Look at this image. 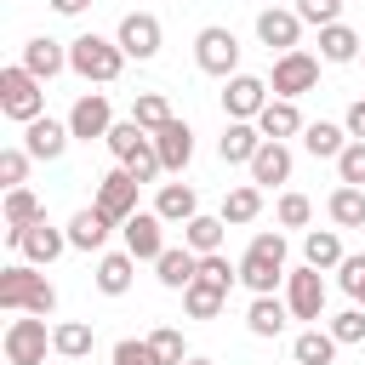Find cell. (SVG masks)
I'll return each instance as SVG.
<instances>
[{"mask_svg":"<svg viewBox=\"0 0 365 365\" xmlns=\"http://www.w3.org/2000/svg\"><path fill=\"white\" fill-rule=\"evenodd\" d=\"M0 308L6 314H51L57 285L46 274H34V262H6L0 268Z\"/></svg>","mask_w":365,"mask_h":365,"instance_id":"1","label":"cell"},{"mask_svg":"<svg viewBox=\"0 0 365 365\" xmlns=\"http://www.w3.org/2000/svg\"><path fill=\"white\" fill-rule=\"evenodd\" d=\"M68 68H74L80 80L108 86V80H120L125 51H120V40H103V34H74V40H68Z\"/></svg>","mask_w":365,"mask_h":365,"instance_id":"2","label":"cell"},{"mask_svg":"<svg viewBox=\"0 0 365 365\" xmlns=\"http://www.w3.org/2000/svg\"><path fill=\"white\" fill-rule=\"evenodd\" d=\"M285 279V234H257L240 257V285H251L257 297H268Z\"/></svg>","mask_w":365,"mask_h":365,"instance_id":"3","label":"cell"},{"mask_svg":"<svg viewBox=\"0 0 365 365\" xmlns=\"http://www.w3.org/2000/svg\"><path fill=\"white\" fill-rule=\"evenodd\" d=\"M40 86H46V80H34L23 63L0 68V114H6V120H17V125L40 120V114H46V91H40Z\"/></svg>","mask_w":365,"mask_h":365,"instance_id":"4","label":"cell"},{"mask_svg":"<svg viewBox=\"0 0 365 365\" xmlns=\"http://www.w3.org/2000/svg\"><path fill=\"white\" fill-rule=\"evenodd\" d=\"M6 240H11V251H17L23 262H34V268H46V262H57V257L68 251V228H51L46 217L29 222V228H6Z\"/></svg>","mask_w":365,"mask_h":365,"instance_id":"5","label":"cell"},{"mask_svg":"<svg viewBox=\"0 0 365 365\" xmlns=\"http://www.w3.org/2000/svg\"><path fill=\"white\" fill-rule=\"evenodd\" d=\"M194 63H200L205 74H217V80L240 74V40H234V29H222V23L200 29V34H194Z\"/></svg>","mask_w":365,"mask_h":365,"instance_id":"6","label":"cell"},{"mask_svg":"<svg viewBox=\"0 0 365 365\" xmlns=\"http://www.w3.org/2000/svg\"><path fill=\"white\" fill-rule=\"evenodd\" d=\"M0 348H6V365H46V348H51V336H46V314L11 319L6 336H0Z\"/></svg>","mask_w":365,"mask_h":365,"instance_id":"7","label":"cell"},{"mask_svg":"<svg viewBox=\"0 0 365 365\" xmlns=\"http://www.w3.org/2000/svg\"><path fill=\"white\" fill-rule=\"evenodd\" d=\"M319 86V57H308V51H279L274 57V74H268V91L274 97H302V91H314Z\"/></svg>","mask_w":365,"mask_h":365,"instance_id":"8","label":"cell"},{"mask_svg":"<svg viewBox=\"0 0 365 365\" xmlns=\"http://www.w3.org/2000/svg\"><path fill=\"white\" fill-rule=\"evenodd\" d=\"M120 228H125V251L137 262H160V251H165V217L160 211H131Z\"/></svg>","mask_w":365,"mask_h":365,"instance_id":"9","label":"cell"},{"mask_svg":"<svg viewBox=\"0 0 365 365\" xmlns=\"http://www.w3.org/2000/svg\"><path fill=\"white\" fill-rule=\"evenodd\" d=\"M268 108V80H257V74H228V86H222V114L228 120H257Z\"/></svg>","mask_w":365,"mask_h":365,"instance_id":"10","label":"cell"},{"mask_svg":"<svg viewBox=\"0 0 365 365\" xmlns=\"http://www.w3.org/2000/svg\"><path fill=\"white\" fill-rule=\"evenodd\" d=\"M68 131H74V143H97V137H108V131H114V108H108V97H103V91H86V97L68 108Z\"/></svg>","mask_w":365,"mask_h":365,"instance_id":"11","label":"cell"},{"mask_svg":"<svg viewBox=\"0 0 365 365\" xmlns=\"http://www.w3.org/2000/svg\"><path fill=\"white\" fill-rule=\"evenodd\" d=\"M137 188H143V182H137V177H131L125 165H114V171H108V177L97 182V200H91V205H97L103 217H114V222H125V217L137 211Z\"/></svg>","mask_w":365,"mask_h":365,"instance_id":"12","label":"cell"},{"mask_svg":"<svg viewBox=\"0 0 365 365\" xmlns=\"http://www.w3.org/2000/svg\"><path fill=\"white\" fill-rule=\"evenodd\" d=\"M114 40H120V51H125V57L148 63V57L160 51V17H154V11H125Z\"/></svg>","mask_w":365,"mask_h":365,"instance_id":"13","label":"cell"},{"mask_svg":"<svg viewBox=\"0 0 365 365\" xmlns=\"http://www.w3.org/2000/svg\"><path fill=\"white\" fill-rule=\"evenodd\" d=\"M285 302H291V319H319V308H325V279H319V268L285 274Z\"/></svg>","mask_w":365,"mask_h":365,"instance_id":"14","label":"cell"},{"mask_svg":"<svg viewBox=\"0 0 365 365\" xmlns=\"http://www.w3.org/2000/svg\"><path fill=\"white\" fill-rule=\"evenodd\" d=\"M297 34H302V17H297V11H285V6L257 11V40H262L268 51H297Z\"/></svg>","mask_w":365,"mask_h":365,"instance_id":"15","label":"cell"},{"mask_svg":"<svg viewBox=\"0 0 365 365\" xmlns=\"http://www.w3.org/2000/svg\"><path fill=\"white\" fill-rule=\"evenodd\" d=\"M68 120H51V114H40V120H29L23 125V148L34 154V160H57L63 148H68Z\"/></svg>","mask_w":365,"mask_h":365,"instance_id":"16","label":"cell"},{"mask_svg":"<svg viewBox=\"0 0 365 365\" xmlns=\"http://www.w3.org/2000/svg\"><path fill=\"white\" fill-rule=\"evenodd\" d=\"M262 143H268V137L257 131V120H228L222 137H217V154H222L228 165H251V154H257Z\"/></svg>","mask_w":365,"mask_h":365,"instance_id":"17","label":"cell"},{"mask_svg":"<svg viewBox=\"0 0 365 365\" xmlns=\"http://www.w3.org/2000/svg\"><path fill=\"white\" fill-rule=\"evenodd\" d=\"M154 148H160V165H165V171H188V160H194V131H188V120H165V125L154 131Z\"/></svg>","mask_w":365,"mask_h":365,"instance_id":"18","label":"cell"},{"mask_svg":"<svg viewBox=\"0 0 365 365\" xmlns=\"http://www.w3.org/2000/svg\"><path fill=\"white\" fill-rule=\"evenodd\" d=\"M23 68H29L34 80H57V74L68 68V46H57L51 34H34V40L23 46Z\"/></svg>","mask_w":365,"mask_h":365,"instance_id":"19","label":"cell"},{"mask_svg":"<svg viewBox=\"0 0 365 365\" xmlns=\"http://www.w3.org/2000/svg\"><path fill=\"white\" fill-rule=\"evenodd\" d=\"M251 182H257V188H279V182H291V148L268 137V143L251 154Z\"/></svg>","mask_w":365,"mask_h":365,"instance_id":"20","label":"cell"},{"mask_svg":"<svg viewBox=\"0 0 365 365\" xmlns=\"http://www.w3.org/2000/svg\"><path fill=\"white\" fill-rule=\"evenodd\" d=\"M154 274H160L165 291H182V285L200 279V251H188V245H165L160 262H154Z\"/></svg>","mask_w":365,"mask_h":365,"instance_id":"21","label":"cell"},{"mask_svg":"<svg viewBox=\"0 0 365 365\" xmlns=\"http://www.w3.org/2000/svg\"><path fill=\"white\" fill-rule=\"evenodd\" d=\"M108 228H114V217H103L97 205H86V211L68 217V245H74V251H103Z\"/></svg>","mask_w":365,"mask_h":365,"instance_id":"22","label":"cell"},{"mask_svg":"<svg viewBox=\"0 0 365 365\" xmlns=\"http://www.w3.org/2000/svg\"><path fill=\"white\" fill-rule=\"evenodd\" d=\"M365 40L348 29V23H325L319 29V63H359Z\"/></svg>","mask_w":365,"mask_h":365,"instance_id":"23","label":"cell"},{"mask_svg":"<svg viewBox=\"0 0 365 365\" xmlns=\"http://www.w3.org/2000/svg\"><path fill=\"white\" fill-rule=\"evenodd\" d=\"M257 131H262V137H274V143L297 137V131H302V114H297V103H291V97H268V108L257 114Z\"/></svg>","mask_w":365,"mask_h":365,"instance_id":"24","label":"cell"},{"mask_svg":"<svg viewBox=\"0 0 365 365\" xmlns=\"http://www.w3.org/2000/svg\"><path fill=\"white\" fill-rule=\"evenodd\" d=\"M154 211H160L165 222H194V217H200V194H194L188 182H160Z\"/></svg>","mask_w":365,"mask_h":365,"instance_id":"25","label":"cell"},{"mask_svg":"<svg viewBox=\"0 0 365 365\" xmlns=\"http://www.w3.org/2000/svg\"><path fill=\"white\" fill-rule=\"evenodd\" d=\"M285 319H291V302H279L274 291H268V297H251V308H245L251 336H279V331H285Z\"/></svg>","mask_w":365,"mask_h":365,"instance_id":"26","label":"cell"},{"mask_svg":"<svg viewBox=\"0 0 365 365\" xmlns=\"http://www.w3.org/2000/svg\"><path fill=\"white\" fill-rule=\"evenodd\" d=\"M302 148H308L314 160H336V154L348 148V125H331V120H314V125H302Z\"/></svg>","mask_w":365,"mask_h":365,"instance_id":"27","label":"cell"},{"mask_svg":"<svg viewBox=\"0 0 365 365\" xmlns=\"http://www.w3.org/2000/svg\"><path fill=\"white\" fill-rule=\"evenodd\" d=\"M131 268H137L131 251H108V257L97 262V291H103V297H125V291H131Z\"/></svg>","mask_w":365,"mask_h":365,"instance_id":"28","label":"cell"},{"mask_svg":"<svg viewBox=\"0 0 365 365\" xmlns=\"http://www.w3.org/2000/svg\"><path fill=\"white\" fill-rule=\"evenodd\" d=\"M222 302H228V291H222L217 279H205V274H200L194 285H182V308H188L194 319H217V314H222Z\"/></svg>","mask_w":365,"mask_h":365,"instance_id":"29","label":"cell"},{"mask_svg":"<svg viewBox=\"0 0 365 365\" xmlns=\"http://www.w3.org/2000/svg\"><path fill=\"white\" fill-rule=\"evenodd\" d=\"M51 348H57L63 359H86V354L97 348V331H91L86 319H63V325H51Z\"/></svg>","mask_w":365,"mask_h":365,"instance_id":"30","label":"cell"},{"mask_svg":"<svg viewBox=\"0 0 365 365\" xmlns=\"http://www.w3.org/2000/svg\"><path fill=\"white\" fill-rule=\"evenodd\" d=\"M325 211H331V222H336V228H365V188H354V182L331 188Z\"/></svg>","mask_w":365,"mask_h":365,"instance_id":"31","label":"cell"},{"mask_svg":"<svg viewBox=\"0 0 365 365\" xmlns=\"http://www.w3.org/2000/svg\"><path fill=\"white\" fill-rule=\"evenodd\" d=\"M257 217H262V188L257 182H240V188L222 194V222L240 228V222H257Z\"/></svg>","mask_w":365,"mask_h":365,"instance_id":"32","label":"cell"},{"mask_svg":"<svg viewBox=\"0 0 365 365\" xmlns=\"http://www.w3.org/2000/svg\"><path fill=\"white\" fill-rule=\"evenodd\" d=\"M302 257H308V268L325 274V268H336L348 251H342V234H336V228H314V234L302 240Z\"/></svg>","mask_w":365,"mask_h":365,"instance_id":"33","label":"cell"},{"mask_svg":"<svg viewBox=\"0 0 365 365\" xmlns=\"http://www.w3.org/2000/svg\"><path fill=\"white\" fill-rule=\"evenodd\" d=\"M131 120H137V125L154 137V131H160L165 120H177V114H171V103H165L160 91H137V97H131Z\"/></svg>","mask_w":365,"mask_h":365,"instance_id":"34","label":"cell"},{"mask_svg":"<svg viewBox=\"0 0 365 365\" xmlns=\"http://www.w3.org/2000/svg\"><path fill=\"white\" fill-rule=\"evenodd\" d=\"M222 228H228L222 217H205V211H200L194 222H182V245L205 257V251H217V245H222Z\"/></svg>","mask_w":365,"mask_h":365,"instance_id":"35","label":"cell"},{"mask_svg":"<svg viewBox=\"0 0 365 365\" xmlns=\"http://www.w3.org/2000/svg\"><path fill=\"white\" fill-rule=\"evenodd\" d=\"M342 342L331 336V331H302L297 342H291V354H297V365H331V354H336Z\"/></svg>","mask_w":365,"mask_h":365,"instance_id":"36","label":"cell"},{"mask_svg":"<svg viewBox=\"0 0 365 365\" xmlns=\"http://www.w3.org/2000/svg\"><path fill=\"white\" fill-rule=\"evenodd\" d=\"M46 217V205L29 194V188H6V228H29V222H40Z\"/></svg>","mask_w":365,"mask_h":365,"instance_id":"37","label":"cell"},{"mask_svg":"<svg viewBox=\"0 0 365 365\" xmlns=\"http://www.w3.org/2000/svg\"><path fill=\"white\" fill-rule=\"evenodd\" d=\"M103 143H108V154H114V160H131V154L148 143V131H143L137 120H114V131H108Z\"/></svg>","mask_w":365,"mask_h":365,"instance_id":"38","label":"cell"},{"mask_svg":"<svg viewBox=\"0 0 365 365\" xmlns=\"http://www.w3.org/2000/svg\"><path fill=\"white\" fill-rule=\"evenodd\" d=\"M274 217H279V228H308V217H314V200L308 194H279V205H274Z\"/></svg>","mask_w":365,"mask_h":365,"instance_id":"39","label":"cell"},{"mask_svg":"<svg viewBox=\"0 0 365 365\" xmlns=\"http://www.w3.org/2000/svg\"><path fill=\"white\" fill-rule=\"evenodd\" d=\"M148 342H154V354H160L165 365H182V359H188V342H182V331H177V325L148 331Z\"/></svg>","mask_w":365,"mask_h":365,"instance_id":"40","label":"cell"},{"mask_svg":"<svg viewBox=\"0 0 365 365\" xmlns=\"http://www.w3.org/2000/svg\"><path fill=\"white\" fill-rule=\"evenodd\" d=\"M336 177L354 182V188H365V137H354V143L336 154Z\"/></svg>","mask_w":365,"mask_h":365,"instance_id":"41","label":"cell"},{"mask_svg":"<svg viewBox=\"0 0 365 365\" xmlns=\"http://www.w3.org/2000/svg\"><path fill=\"white\" fill-rule=\"evenodd\" d=\"M114 365H165V359L154 354L148 336H143V342H137V336H120V342H114Z\"/></svg>","mask_w":365,"mask_h":365,"instance_id":"42","label":"cell"},{"mask_svg":"<svg viewBox=\"0 0 365 365\" xmlns=\"http://www.w3.org/2000/svg\"><path fill=\"white\" fill-rule=\"evenodd\" d=\"M29 160H34L29 148H0V182L6 188H23L29 182Z\"/></svg>","mask_w":365,"mask_h":365,"instance_id":"43","label":"cell"},{"mask_svg":"<svg viewBox=\"0 0 365 365\" xmlns=\"http://www.w3.org/2000/svg\"><path fill=\"white\" fill-rule=\"evenodd\" d=\"M120 165H125V171H131L137 182H154V177L165 171V165H160V148H154V137H148V143H143V148H137L131 160H120Z\"/></svg>","mask_w":365,"mask_h":365,"instance_id":"44","label":"cell"},{"mask_svg":"<svg viewBox=\"0 0 365 365\" xmlns=\"http://www.w3.org/2000/svg\"><path fill=\"white\" fill-rule=\"evenodd\" d=\"M331 336H336L342 348H354V342H365V308L354 302L348 314H336V319H331Z\"/></svg>","mask_w":365,"mask_h":365,"instance_id":"45","label":"cell"},{"mask_svg":"<svg viewBox=\"0 0 365 365\" xmlns=\"http://www.w3.org/2000/svg\"><path fill=\"white\" fill-rule=\"evenodd\" d=\"M302 23H314V29H325V23H342V0H297L291 6Z\"/></svg>","mask_w":365,"mask_h":365,"instance_id":"46","label":"cell"},{"mask_svg":"<svg viewBox=\"0 0 365 365\" xmlns=\"http://www.w3.org/2000/svg\"><path fill=\"white\" fill-rule=\"evenodd\" d=\"M200 274H205V279H217V285L228 291V285L240 279V262H228L222 251H205V257H200Z\"/></svg>","mask_w":365,"mask_h":365,"instance_id":"47","label":"cell"},{"mask_svg":"<svg viewBox=\"0 0 365 365\" xmlns=\"http://www.w3.org/2000/svg\"><path fill=\"white\" fill-rule=\"evenodd\" d=\"M336 279H342V291L354 297V291L365 285V257H342V262H336Z\"/></svg>","mask_w":365,"mask_h":365,"instance_id":"48","label":"cell"},{"mask_svg":"<svg viewBox=\"0 0 365 365\" xmlns=\"http://www.w3.org/2000/svg\"><path fill=\"white\" fill-rule=\"evenodd\" d=\"M342 125H348V137H365V97H354V103H348Z\"/></svg>","mask_w":365,"mask_h":365,"instance_id":"49","label":"cell"},{"mask_svg":"<svg viewBox=\"0 0 365 365\" xmlns=\"http://www.w3.org/2000/svg\"><path fill=\"white\" fill-rule=\"evenodd\" d=\"M86 6H91V0H51V11H57V17H80Z\"/></svg>","mask_w":365,"mask_h":365,"instance_id":"50","label":"cell"},{"mask_svg":"<svg viewBox=\"0 0 365 365\" xmlns=\"http://www.w3.org/2000/svg\"><path fill=\"white\" fill-rule=\"evenodd\" d=\"M354 302H359V308H365V285H359V291H354Z\"/></svg>","mask_w":365,"mask_h":365,"instance_id":"51","label":"cell"},{"mask_svg":"<svg viewBox=\"0 0 365 365\" xmlns=\"http://www.w3.org/2000/svg\"><path fill=\"white\" fill-rule=\"evenodd\" d=\"M182 365H211V359H182Z\"/></svg>","mask_w":365,"mask_h":365,"instance_id":"52","label":"cell"},{"mask_svg":"<svg viewBox=\"0 0 365 365\" xmlns=\"http://www.w3.org/2000/svg\"><path fill=\"white\" fill-rule=\"evenodd\" d=\"M359 63H365V51H359Z\"/></svg>","mask_w":365,"mask_h":365,"instance_id":"53","label":"cell"},{"mask_svg":"<svg viewBox=\"0 0 365 365\" xmlns=\"http://www.w3.org/2000/svg\"><path fill=\"white\" fill-rule=\"evenodd\" d=\"M274 6H279V0H274Z\"/></svg>","mask_w":365,"mask_h":365,"instance_id":"54","label":"cell"}]
</instances>
